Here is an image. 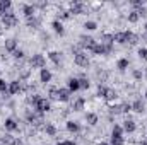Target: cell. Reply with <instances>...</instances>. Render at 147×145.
I'll list each match as a JSON object with an SVG mask.
<instances>
[{"label": "cell", "mask_w": 147, "mask_h": 145, "mask_svg": "<svg viewBox=\"0 0 147 145\" xmlns=\"http://www.w3.org/2000/svg\"><path fill=\"white\" fill-rule=\"evenodd\" d=\"M0 21H2V26H3L5 29H12V28H16V26L19 24V19H17V15H16L12 10L5 12V15H3Z\"/></svg>", "instance_id": "obj_1"}, {"label": "cell", "mask_w": 147, "mask_h": 145, "mask_svg": "<svg viewBox=\"0 0 147 145\" xmlns=\"http://www.w3.org/2000/svg\"><path fill=\"white\" fill-rule=\"evenodd\" d=\"M111 145H125L121 125H115L113 126V130H111Z\"/></svg>", "instance_id": "obj_2"}, {"label": "cell", "mask_w": 147, "mask_h": 145, "mask_svg": "<svg viewBox=\"0 0 147 145\" xmlns=\"http://www.w3.org/2000/svg\"><path fill=\"white\" fill-rule=\"evenodd\" d=\"M34 111L39 113V114H43V113H48V111H51V104H50V99H46V97H38L36 103H34Z\"/></svg>", "instance_id": "obj_3"}, {"label": "cell", "mask_w": 147, "mask_h": 145, "mask_svg": "<svg viewBox=\"0 0 147 145\" xmlns=\"http://www.w3.org/2000/svg\"><path fill=\"white\" fill-rule=\"evenodd\" d=\"M29 65H31V68H45L46 67V58L41 55V53H34L31 58H29Z\"/></svg>", "instance_id": "obj_4"}, {"label": "cell", "mask_w": 147, "mask_h": 145, "mask_svg": "<svg viewBox=\"0 0 147 145\" xmlns=\"http://www.w3.org/2000/svg\"><path fill=\"white\" fill-rule=\"evenodd\" d=\"M74 63H75L77 67H80V68H87L91 62H89L87 53H86V51H80V53H77V55L74 56Z\"/></svg>", "instance_id": "obj_5"}, {"label": "cell", "mask_w": 147, "mask_h": 145, "mask_svg": "<svg viewBox=\"0 0 147 145\" xmlns=\"http://www.w3.org/2000/svg\"><path fill=\"white\" fill-rule=\"evenodd\" d=\"M80 39V43H79V46L80 48H84V50H87V51H92V48L96 46V39L92 36H87V34H82V36L79 38Z\"/></svg>", "instance_id": "obj_6"}, {"label": "cell", "mask_w": 147, "mask_h": 145, "mask_svg": "<svg viewBox=\"0 0 147 145\" xmlns=\"http://www.w3.org/2000/svg\"><path fill=\"white\" fill-rule=\"evenodd\" d=\"M70 14L74 15H82V14H86V3L84 2H79V0H74L70 2V10H69Z\"/></svg>", "instance_id": "obj_7"}, {"label": "cell", "mask_w": 147, "mask_h": 145, "mask_svg": "<svg viewBox=\"0 0 147 145\" xmlns=\"http://www.w3.org/2000/svg\"><path fill=\"white\" fill-rule=\"evenodd\" d=\"M3 128H5V132H7V133H12V132H17V130H19V125H17V119H16V118H12V116H9V118H5V121H3Z\"/></svg>", "instance_id": "obj_8"}, {"label": "cell", "mask_w": 147, "mask_h": 145, "mask_svg": "<svg viewBox=\"0 0 147 145\" xmlns=\"http://www.w3.org/2000/svg\"><path fill=\"white\" fill-rule=\"evenodd\" d=\"M19 92H22V80H12L9 82V94L10 96H17Z\"/></svg>", "instance_id": "obj_9"}, {"label": "cell", "mask_w": 147, "mask_h": 145, "mask_svg": "<svg viewBox=\"0 0 147 145\" xmlns=\"http://www.w3.org/2000/svg\"><path fill=\"white\" fill-rule=\"evenodd\" d=\"M72 97V92L67 89V87H58V96H57V101L60 103H69Z\"/></svg>", "instance_id": "obj_10"}, {"label": "cell", "mask_w": 147, "mask_h": 145, "mask_svg": "<svg viewBox=\"0 0 147 145\" xmlns=\"http://www.w3.org/2000/svg\"><path fill=\"white\" fill-rule=\"evenodd\" d=\"M121 128H123V132H125V133H134V132L137 130V123L128 116V118L123 121V126H121Z\"/></svg>", "instance_id": "obj_11"}, {"label": "cell", "mask_w": 147, "mask_h": 145, "mask_svg": "<svg viewBox=\"0 0 147 145\" xmlns=\"http://www.w3.org/2000/svg\"><path fill=\"white\" fill-rule=\"evenodd\" d=\"M99 43H101V44H105L106 48H110L111 51H113V46H115V39H113V34H110V33H105V34L101 36V39H99Z\"/></svg>", "instance_id": "obj_12"}, {"label": "cell", "mask_w": 147, "mask_h": 145, "mask_svg": "<svg viewBox=\"0 0 147 145\" xmlns=\"http://www.w3.org/2000/svg\"><path fill=\"white\" fill-rule=\"evenodd\" d=\"M91 53H94V55L101 56V55H110L111 50H110V48H106L105 44H101V43H96V46L92 48V51H91Z\"/></svg>", "instance_id": "obj_13"}, {"label": "cell", "mask_w": 147, "mask_h": 145, "mask_svg": "<svg viewBox=\"0 0 147 145\" xmlns=\"http://www.w3.org/2000/svg\"><path fill=\"white\" fill-rule=\"evenodd\" d=\"M22 14L26 15V19L34 17V15H36V7H34L33 3H24V5H22Z\"/></svg>", "instance_id": "obj_14"}, {"label": "cell", "mask_w": 147, "mask_h": 145, "mask_svg": "<svg viewBox=\"0 0 147 145\" xmlns=\"http://www.w3.org/2000/svg\"><path fill=\"white\" fill-rule=\"evenodd\" d=\"M132 111H135V113H139V114H142L144 111H146V103H144V99H135L134 103H132Z\"/></svg>", "instance_id": "obj_15"}, {"label": "cell", "mask_w": 147, "mask_h": 145, "mask_svg": "<svg viewBox=\"0 0 147 145\" xmlns=\"http://www.w3.org/2000/svg\"><path fill=\"white\" fill-rule=\"evenodd\" d=\"M67 89H69L70 92H75V91L80 89V85H79V79H77V77H69V79H67Z\"/></svg>", "instance_id": "obj_16"}, {"label": "cell", "mask_w": 147, "mask_h": 145, "mask_svg": "<svg viewBox=\"0 0 147 145\" xmlns=\"http://www.w3.org/2000/svg\"><path fill=\"white\" fill-rule=\"evenodd\" d=\"M26 24H28V28L29 29H39V26H41V17H29V19H26Z\"/></svg>", "instance_id": "obj_17"}, {"label": "cell", "mask_w": 147, "mask_h": 145, "mask_svg": "<svg viewBox=\"0 0 147 145\" xmlns=\"http://www.w3.org/2000/svg\"><path fill=\"white\" fill-rule=\"evenodd\" d=\"M16 50H17V39H16V38H9V39H5V51L14 53Z\"/></svg>", "instance_id": "obj_18"}, {"label": "cell", "mask_w": 147, "mask_h": 145, "mask_svg": "<svg viewBox=\"0 0 147 145\" xmlns=\"http://www.w3.org/2000/svg\"><path fill=\"white\" fill-rule=\"evenodd\" d=\"M48 58H50L57 67H62V53H60V51H50V53H48Z\"/></svg>", "instance_id": "obj_19"}, {"label": "cell", "mask_w": 147, "mask_h": 145, "mask_svg": "<svg viewBox=\"0 0 147 145\" xmlns=\"http://www.w3.org/2000/svg\"><path fill=\"white\" fill-rule=\"evenodd\" d=\"M51 77H53V75H51V72H50L48 68H41V70H39V82H41V84H48V82L51 80Z\"/></svg>", "instance_id": "obj_20"}, {"label": "cell", "mask_w": 147, "mask_h": 145, "mask_svg": "<svg viewBox=\"0 0 147 145\" xmlns=\"http://www.w3.org/2000/svg\"><path fill=\"white\" fill-rule=\"evenodd\" d=\"M12 9V2L10 0H0V19L5 15V12H9Z\"/></svg>", "instance_id": "obj_21"}, {"label": "cell", "mask_w": 147, "mask_h": 145, "mask_svg": "<svg viewBox=\"0 0 147 145\" xmlns=\"http://www.w3.org/2000/svg\"><path fill=\"white\" fill-rule=\"evenodd\" d=\"M51 28H53L55 34H58V36H63V34H65V28H63V24H62L60 21H53V22H51Z\"/></svg>", "instance_id": "obj_22"}, {"label": "cell", "mask_w": 147, "mask_h": 145, "mask_svg": "<svg viewBox=\"0 0 147 145\" xmlns=\"http://www.w3.org/2000/svg\"><path fill=\"white\" fill-rule=\"evenodd\" d=\"M65 128H67V132H70V133H79L80 132V125L77 123V121H67L65 123Z\"/></svg>", "instance_id": "obj_23"}, {"label": "cell", "mask_w": 147, "mask_h": 145, "mask_svg": "<svg viewBox=\"0 0 147 145\" xmlns=\"http://www.w3.org/2000/svg\"><path fill=\"white\" fill-rule=\"evenodd\" d=\"M113 39H115V43H118V44H125V43H127V31H118V33H115V34H113Z\"/></svg>", "instance_id": "obj_24"}, {"label": "cell", "mask_w": 147, "mask_h": 145, "mask_svg": "<svg viewBox=\"0 0 147 145\" xmlns=\"http://www.w3.org/2000/svg\"><path fill=\"white\" fill-rule=\"evenodd\" d=\"M116 97H118V92H116L115 89L108 87V89H106V94H105V97H103V99H105V101H108V103H113Z\"/></svg>", "instance_id": "obj_25"}, {"label": "cell", "mask_w": 147, "mask_h": 145, "mask_svg": "<svg viewBox=\"0 0 147 145\" xmlns=\"http://www.w3.org/2000/svg\"><path fill=\"white\" fill-rule=\"evenodd\" d=\"M86 121H87L89 126H96L98 121H99V118H98L96 113H87V114H86Z\"/></svg>", "instance_id": "obj_26"}, {"label": "cell", "mask_w": 147, "mask_h": 145, "mask_svg": "<svg viewBox=\"0 0 147 145\" xmlns=\"http://www.w3.org/2000/svg\"><path fill=\"white\" fill-rule=\"evenodd\" d=\"M43 130H45V133H46L48 137H55V135H57V126H55L53 123H46V125L43 126Z\"/></svg>", "instance_id": "obj_27"}, {"label": "cell", "mask_w": 147, "mask_h": 145, "mask_svg": "<svg viewBox=\"0 0 147 145\" xmlns=\"http://www.w3.org/2000/svg\"><path fill=\"white\" fill-rule=\"evenodd\" d=\"M84 106H86V99H84V97H77L72 104V109L74 111H82Z\"/></svg>", "instance_id": "obj_28"}, {"label": "cell", "mask_w": 147, "mask_h": 145, "mask_svg": "<svg viewBox=\"0 0 147 145\" xmlns=\"http://www.w3.org/2000/svg\"><path fill=\"white\" fill-rule=\"evenodd\" d=\"M128 65H130L128 58H120V60L116 62V68H118L120 72H125V70L128 68Z\"/></svg>", "instance_id": "obj_29"}, {"label": "cell", "mask_w": 147, "mask_h": 145, "mask_svg": "<svg viewBox=\"0 0 147 145\" xmlns=\"http://www.w3.org/2000/svg\"><path fill=\"white\" fill-rule=\"evenodd\" d=\"M140 39H139V36L135 34V33H132V31H127V43L128 44H137Z\"/></svg>", "instance_id": "obj_30"}, {"label": "cell", "mask_w": 147, "mask_h": 145, "mask_svg": "<svg viewBox=\"0 0 147 145\" xmlns=\"http://www.w3.org/2000/svg\"><path fill=\"white\" fill-rule=\"evenodd\" d=\"M139 14H137V10H130L128 12V15H127V21L128 22H132V24H135V22H139Z\"/></svg>", "instance_id": "obj_31"}, {"label": "cell", "mask_w": 147, "mask_h": 145, "mask_svg": "<svg viewBox=\"0 0 147 145\" xmlns=\"http://www.w3.org/2000/svg\"><path fill=\"white\" fill-rule=\"evenodd\" d=\"M84 29L86 31H96L98 29V22L96 21H86L84 22Z\"/></svg>", "instance_id": "obj_32"}, {"label": "cell", "mask_w": 147, "mask_h": 145, "mask_svg": "<svg viewBox=\"0 0 147 145\" xmlns=\"http://www.w3.org/2000/svg\"><path fill=\"white\" fill-rule=\"evenodd\" d=\"M29 75H31V68H19V80H26V79H29Z\"/></svg>", "instance_id": "obj_33"}, {"label": "cell", "mask_w": 147, "mask_h": 145, "mask_svg": "<svg viewBox=\"0 0 147 145\" xmlns=\"http://www.w3.org/2000/svg\"><path fill=\"white\" fill-rule=\"evenodd\" d=\"M79 85H80V89H82V91H87V89L91 87V82H89V79L80 77V79H79Z\"/></svg>", "instance_id": "obj_34"}, {"label": "cell", "mask_w": 147, "mask_h": 145, "mask_svg": "<svg viewBox=\"0 0 147 145\" xmlns=\"http://www.w3.org/2000/svg\"><path fill=\"white\" fill-rule=\"evenodd\" d=\"M12 140H14V138H12V135H10V133H5V135L0 138V145H10Z\"/></svg>", "instance_id": "obj_35"}, {"label": "cell", "mask_w": 147, "mask_h": 145, "mask_svg": "<svg viewBox=\"0 0 147 145\" xmlns=\"http://www.w3.org/2000/svg\"><path fill=\"white\" fill-rule=\"evenodd\" d=\"M132 77H134L135 80H142V79H144V72H142L140 68H134V70H132Z\"/></svg>", "instance_id": "obj_36"}, {"label": "cell", "mask_w": 147, "mask_h": 145, "mask_svg": "<svg viewBox=\"0 0 147 145\" xmlns=\"http://www.w3.org/2000/svg\"><path fill=\"white\" fill-rule=\"evenodd\" d=\"M12 56H14L16 60H24V58H26V53H24L22 50H19V48H17V50L12 53Z\"/></svg>", "instance_id": "obj_37"}, {"label": "cell", "mask_w": 147, "mask_h": 145, "mask_svg": "<svg viewBox=\"0 0 147 145\" xmlns=\"http://www.w3.org/2000/svg\"><path fill=\"white\" fill-rule=\"evenodd\" d=\"M48 96H50V99H51V101H57V96H58V87H50Z\"/></svg>", "instance_id": "obj_38"}, {"label": "cell", "mask_w": 147, "mask_h": 145, "mask_svg": "<svg viewBox=\"0 0 147 145\" xmlns=\"http://www.w3.org/2000/svg\"><path fill=\"white\" fill-rule=\"evenodd\" d=\"M0 92L2 94H9V84L3 79H0Z\"/></svg>", "instance_id": "obj_39"}, {"label": "cell", "mask_w": 147, "mask_h": 145, "mask_svg": "<svg viewBox=\"0 0 147 145\" xmlns=\"http://www.w3.org/2000/svg\"><path fill=\"white\" fill-rule=\"evenodd\" d=\"M110 113L111 114H121V104H113V106H110Z\"/></svg>", "instance_id": "obj_40"}, {"label": "cell", "mask_w": 147, "mask_h": 145, "mask_svg": "<svg viewBox=\"0 0 147 145\" xmlns=\"http://www.w3.org/2000/svg\"><path fill=\"white\" fill-rule=\"evenodd\" d=\"M137 55H139V58H140V60H144V62H147V48H139Z\"/></svg>", "instance_id": "obj_41"}, {"label": "cell", "mask_w": 147, "mask_h": 145, "mask_svg": "<svg viewBox=\"0 0 147 145\" xmlns=\"http://www.w3.org/2000/svg\"><path fill=\"white\" fill-rule=\"evenodd\" d=\"M106 85H103V84H99L98 85V97H105V94H106Z\"/></svg>", "instance_id": "obj_42"}, {"label": "cell", "mask_w": 147, "mask_h": 145, "mask_svg": "<svg viewBox=\"0 0 147 145\" xmlns=\"http://www.w3.org/2000/svg\"><path fill=\"white\" fill-rule=\"evenodd\" d=\"M132 111V103H123L121 104V113L123 114H127V113H130Z\"/></svg>", "instance_id": "obj_43"}, {"label": "cell", "mask_w": 147, "mask_h": 145, "mask_svg": "<svg viewBox=\"0 0 147 145\" xmlns=\"http://www.w3.org/2000/svg\"><path fill=\"white\" fill-rule=\"evenodd\" d=\"M137 10V14H139V17H146L147 15V7L146 5H142V7H139V9H135Z\"/></svg>", "instance_id": "obj_44"}, {"label": "cell", "mask_w": 147, "mask_h": 145, "mask_svg": "<svg viewBox=\"0 0 147 145\" xmlns=\"http://www.w3.org/2000/svg\"><path fill=\"white\" fill-rule=\"evenodd\" d=\"M70 17H72V14H70L69 10H63V12L60 14V22H62V21H69Z\"/></svg>", "instance_id": "obj_45"}, {"label": "cell", "mask_w": 147, "mask_h": 145, "mask_svg": "<svg viewBox=\"0 0 147 145\" xmlns=\"http://www.w3.org/2000/svg\"><path fill=\"white\" fill-rule=\"evenodd\" d=\"M130 3H132V7H134V10L144 5V2H142V0H130Z\"/></svg>", "instance_id": "obj_46"}, {"label": "cell", "mask_w": 147, "mask_h": 145, "mask_svg": "<svg viewBox=\"0 0 147 145\" xmlns=\"http://www.w3.org/2000/svg\"><path fill=\"white\" fill-rule=\"evenodd\" d=\"M10 145H24V144H22V140H21V138H14V140L10 142Z\"/></svg>", "instance_id": "obj_47"}, {"label": "cell", "mask_w": 147, "mask_h": 145, "mask_svg": "<svg viewBox=\"0 0 147 145\" xmlns=\"http://www.w3.org/2000/svg\"><path fill=\"white\" fill-rule=\"evenodd\" d=\"M139 39H142L144 43H147V33H144V34H142V36L139 38Z\"/></svg>", "instance_id": "obj_48"}, {"label": "cell", "mask_w": 147, "mask_h": 145, "mask_svg": "<svg viewBox=\"0 0 147 145\" xmlns=\"http://www.w3.org/2000/svg\"><path fill=\"white\" fill-rule=\"evenodd\" d=\"M65 144H67V145H77L74 140H65Z\"/></svg>", "instance_id": "obj_49"}, {"label": "cell", "mask_w": 147, "mask_h": 145, "mask_svg": "<svg viewBox=\"0 0 147 145\" xmlns=\"http://www.w3.org/2000/svg\"><path fill=\"white\" fill-rule=\"evenodd\" d=\"M57 145H67V144H65V142H58Z\"/></svg>", "instance_id": "obj_50"}, {"label": "cell", "mask_w": 147, "mask_h": 145, "mask_svg": "<svg viewBox=\"0 0 147 145\" xmlns=\"http://www.w3.org/2000/svg\"><path fill=\"white\" fill-rule=\"evenodd\" d=\"M140 145H147V140H144V142H140Z\"/></svg>", "instance_id": "obj_51"}, {"label": "cell", "mask_w": 147, "mask_h": 145, "mask_svg": "<svg viewBox=\"0 0 147 145\" xmlns=\"http://www.w3.org/2000/svg\"><path fill=\"white\" fill-rule=\"evenodd\" d=\"M99 145H111V144H106V142H101Z\"/></svg>", "instance_id": "obj_52"}, {"label": "cell", "mask_w": 147, "mask_h": 145, "mask_svg": "<svg viewBox=\"0 0 147 145\" xmlns=\"http://www.w3.org/2000/svg\"><path fill=\"white\" fill-rule=\"evenodd\" d=\"M144 97H146V99H147V91H146V94H144Z\"/></svg>", "instance_id": "obj_53"}, {"label": "cell", "mask_w": 147, "mask_h": 145, "mask_svg": "<svg viewBox=\"0 0 147 145\" xmlns=\"http://www.w3.org/2000/svg\"><path fill=\"white\" fill-rule=\"evenodd\" d=\"M144 28H146V33H147V22H146V26H144Z\"/></svg>", "instance_id": "obj_54"}]
</instances>
